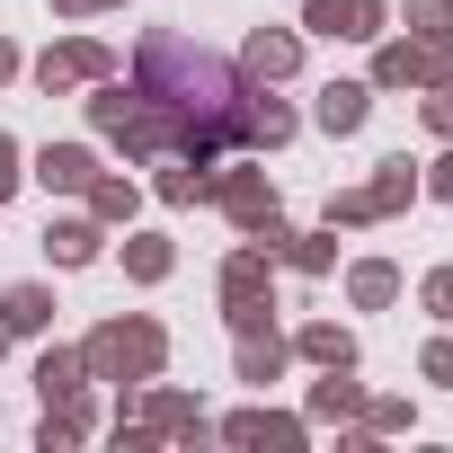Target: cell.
I'll return each instance as SVG.
<instances>
[{"instance_id": "obj_1", "label": "cell", "mask_w": 453, "mask_h": 453, "mask_svg": "<svg viewBox=\"0 0 453 453\" xmlns=\"http://www.w3.org/2000/svg\"><path fill=\"white\" fill-rule=\"evenodd\" d=\"M81 365H89V382H151L169 365V338H160V320H107V329H89Z\"/></svg>"}, {"instance_id": "obj_2", "label": "cell", "mask_w": 453, "mask_h": 453, "mask_svg": "<svg viewBox=\"0 0 453 453\" xmlns=\"http://www.w3.org/2000/svg\"><path fill=\"white\" fill-rule=\"evenodd\" d=\"M453 81V36H391L373 54V89H435Z\"/></svg>"}, {"instance_id": "obj_3", "label": "cell", "mask_w": 453, "mask_h": 453, "mask_svg": "<svg viewBox=\"0 0 453 453\" xmlns=\"http://www.w3.org/2000/svg\"><path fill=\"white\" fill-rule=\"evenodd\" d=\"M418 196V169L409 160H382V178H365L356 196H329V232H338V222H382V213H400Z\"/></svg>"}, {"instance_id": "obj_4", "label": "cell", "mask_w": 453, "mask_h": 453, "mask_svg": "<svg viewBox=\"0 0 453 453\" xmlns=\"http://www.w3.org/2000/svg\"><path fill=\"white\" fill-rule=\"evenodd\" d=\"M36 81H45V89L63 98V89H81V81H116V54H107L98 36H63V45H54V54L36 63Z\"/></svg>"}, {"instance_id": "obj_5", "label": "cell", "mask_w": 453, "mask_h": 453, "mask_svg": "<svg viewBox=\"0 0 453 453\" xmlns=\"http://www.w3.org/2000/svg\"><path fill=\"white\" fill-rule=\"evenodd\" d=\"M382 0H311V10H303V27L311 36H329V45H373L382 36Z\"/></svg>"}, {"instance_id": "obj_6", "label": "cell", "mask_w": 453, "mask_h": 453, "mask_svg": "<svg viewBox=\"0 0 453 453\" xmlns=\"http://www.w3.org/2000/svg\"><path fill=\"white\" fill-rule=\"evenodd\" d=\"M213 204L241 222V232H258V222L276 213V178L267 169H213Z\"/></svg>"}, {"instance_id": "obj_7", "label": "cell", "mask_w": 453, "mask_h": 453, "mask_svg": "<svg viewBox=\"0 0 453 453\" xmlns=\"http://www.w3.org/2000/svg\"><path fill=\"white\" fill-rule=\"evenodd\" d=\"M241 142H250V151L294 142V107H285V98H267V81H241Z\"/></svg>"}, {"instance_id": "obj_8", "label": "cell", "mask_w": 453, "mask_h": 453, "mask_svg": "<svg viewBox=\"0 0 453 453\" xmlns=\"http://www.w3.org/2000/svg\"><path fill=\"white\" fill-rule=\"evenodd\" d=\"M294 72H303V36L294 27H258L241 45V81H294Z\"/></svg>"}, {"instance_id": "obj_9", "label": "cell", "mask_w": 453, "mask_h": 453, "mask_svg": "<svg viewBox=\"0 0 453 453\" xmlns=\"http://www.w3.org/2000/svg\"><path fill=\"white\" fill-rule=\"evenodd\" d=\"M365 116H373V81H329V89H320V107H311V125H320V134H356Z\"/></svg>"}, {"instance_id": "obj_10", "label": "cell", "mask_w": 453, "mask_h": 453, "mask_svg": "<svg viewBox=\"0 0 453 453\" xmlns=\"http://www.w3.org/2000/svg\"><path fill=\"white\" fill-rule=\"evenodd\" d=\"M36 178H45L54 196H81V187L98 178V151H89V142H45V151H36Z\"/></svg>"}, {"instance_id": "obj_11", "label": "cell", "mask_w": 453, "mask_h": 453, "mask_svg": "<svg viewBox=\"0 0 453 453\" xmlns=\"http://www.w3.org/2000/svg\"><path fill=\"white\" fill-rule=\"evenodd\" d=\"M45 250H54V267H89V258L107 250V222H98V213H63L54 232H45Z\"/></svg>"}, {"instance_id": "obj_12", "label": "cell", "mask_w": 453, "mask_h": 453, "mask_svg": "<svg viewBox=\"0 0 453 453\" xmlns=\"http://www.w3.org/2000/svg\"><path fill=\"white\" fill-rule=\"evenodd\" d=\"M222 303H232V311H267V250H258V241L222 267Z\"/></svg>"}, {"instance_id": "obj_13", "label": "cell", "mask_w": 453, "mask_h": 453, "mask_svg": "<svg viewBox=\"0 0 453 453\" xmlns=\"http://www.w3.org/2000/svg\"><path fill=\"white\" fill-rule=\"evenodd\" d=\"M54 320V294L45 285H10V294H0V329H10V338H36Z\"/></svg>"}, {"instance_id": "obj_14", "label": "cell", "mask_w": 453, "mask_h": 453, "mask_svg": "<svg viewBox=\"0 0 453 453\" xmlns=\"http://www.w3.org/2000/svg\"><path fill=\"white\" fill-rule=\"evenodd\" d=\"M347 294H356V311H382V303L400 294V267H391V258H356V267H347Z\"/></svg>"}, {"instance_id": "obj_15", "label": "cell", "mask_w": 453, "mask_h": 453, "mask_svg": "<svg viewBox=\"0 0 453 453\" xmlns=\"http://www.w3.org/2000/svg\"><path fill=\"white\" fill-rule=\"evenodd\" d=\"M294 347H303V356H311L320 373H356V338H347V329H329V320H311V329H303Z\"/></svg>"}, {"instance_id": "obj_16", "label": "cell", "mask_w": 453, "mask_h": 453, "mask_svg": "<svg viewBox=\"0 0 453 453\" xmlns=\"http://www.w3.org/2000/svg\"><path fill=\"white\" fill-rule=\"evenodd\" d=\"M276 373H285V347H276L267 320H250L241 329V382H276Z\"/></svg>"}, {"instance_id": "obj_17", "label": "cell", "mask_w": 453, "mask_h": 453, "mask_svg": "<svg viewBox=\"0 0 453 453\" xmlns=\"http://www.w3.org/2000/svg\"><path fill=\"white\" fill-rule=\"evenodd\" d=\"M81 382H89L81 347H45V365H36V391H45V400H81Z\"/></svg>"}, {"instance_id": "obj_18", "label": "cell", "mask_w": 453, "mask_h": 453, "mask_svg": "<svg viewBox=\"0 0 453 453\" xmlns=\"http://www.w3.org/2000/svg\"><path fill=\"white\" fill-rule=\"evenodd\" d=\"M204 196H213V169L204 160H169L160 169V204H204Z\"/></svg>"}, {"instance_id": "obj_19", "label": "cell", "mask_w": 453, "mask_h": 453, "mask_svg": "<svg viewBox=\"0 0 453 453\" xmlns=\"http://www.w3.org/2000/svg\"><path fill=\"white\" fill-rule=\"evenodd\" d=\"M222 435H232V444H303V426H294V418H267V409H250V418H232V426H222Z\"/></svg>"}, {"instance_id": "obj_20", "label": "cell", "mask_w": 453, "mask_h": 453, "mask_svg": "<svg viewBox=\"0 0 453 453\" xmlns=\"http://www.w3.org/2000/svg\"><path fill=\"white\" fill-rule=\"evenodd\" d=\"M81 196H89V213H98V222H134V204H142V196H134V178H89Z\"/></svg>"}, {"instance_id": "obj_21", "label": "cell", "mask_w": 453, "mask_h": 453, "mask_svg": "<svg viewBox=\"0 0 453 453\" xmlns=\"http://www.w3.org/2000/svg\"><path fill=\"white\" fill-rule=\"evenodd\" d=\"M169 267H178V258H169V241H151V232H134V241H125V276H134V285H160Z\"/></svg>"}, {"instance_id": "obj_22", "label": "cell", "mask_w": 453, "mask_h": 453, "mask_svg": "<svg viewBox=\"0 0 453 453\" xmlns=\"http://www.w3.org/2000/svg\"><path fill=\"white\" fill-rule=\"evenodd\" d=\"M285 258H294L303 276H329V267H338V250H329V232H294V241H285Z\"/></svg>"}, {"instance_id": "obj_23", "label": "cell", "mask_w": 453, "mask_h": 453, "mask_svg": "<svg viewBox=\"0 0 453 453\" xmlns=\"http://www.w3.org/2000/svg\"><path fill=\"white\" fill-rule=\"evenodd\" d=\"M409 27L418 36H453V0H409Z\"/></svg>"}, {"instance_id": "obj_24", "label": "cell", "mask_w": 453, "mask_h": 453, "mask_svg": "<svg viewBox=\"0 0 453 453\" xmlns=\"http://www.w3.org/2000/svg\"><path fill=\"white\" fill-rule=\"evenodd\" d=\"M311 409H320V418H338V409H356V382H347V373H329V382L311 391Z\"/></svg>"}, {"instance_id": "obj_25", "label": "cell", "mask_w": 453, "mask_h": 453, "mask_svg": "<svg viewBox=\"0 0 453 453\" xmlns=\"http://www.w3.org/2000/svg\"><path fill=\"white\" fill-rule=\"evenodd\" d=\"M151 418H160V426H169V435H196V426H204V418H196V409H187V400H169V391H160V400H151Z\"/></svg>"}, {"instance_id": "obj_26", "label": "cell", "mask_w": 453, "mask_h": 453, "mask_svg": "<svg viewBox=\"0 0 453 453\" xmlns=\"http://www.w3.org/2000/svg\"><path fill=\"white\" fill-rule=\"evenodd\" d=\"M426 134L453 142V81H435V98H426Z\"/></svg>"}, {"instance_id": "obj_27", "label": "cell", "mask_w": 453, "mask_h": 453, "mask_svg": "<svg viewBox=\"0 0 453 453\" xmlns=\"http://www.w3.org/2000/svg\"><path fill=\"white\" fill-rule=\"evenodd\" d=\"M418 187H426V196H444V204H453V151H444V160H426V178H418Z\"/></svg>"}, {"instance_id": "obj_28", "label": "cell", "mask_w": 453, "mask_h": 453, "mask_svg": "<svg viewBox=\"0 0 453 453\" xmlns=\"http://www.w3.org/2000/svg\"><path fill=\"white\" fill-rule=\"evenodd\" d=\"M426 311H444V320H453V267H435V276H426Z\"/></svg>"}, {"instance_id": "obj_29", "label": "cell", "mask_w": 453, "mask_h": 453, "mask_svg": "<svg viewBox=\"0 0 453 453\" xmlns=\"http://www.w3.org/2000/svg\"><path fill=\"white\" fill-rule=\"evenodd\" d=\"M19 178H27V169H19V142L0 134V196H19Z\"/></svg>"}, {"instance_id": "obj_30", "label": "cell", "mask_w": 453, "mask_h": 453, "mask_svg": "<svg viewBox=\"0 0 453 453\" xmlns=\"http://www.w3.org/2000/svg\"><path fill=\"white\" fill-rule=\"evenodd\" d=\"M426 382H453V338H435V347H426Z\"/></svg>"}, {"instance_id": "obj_31", "label": "cell", "mask_w": 453, "mask_h": 453, "mask_svg": "<svg viewBox=\"0 0 453 453\" xmlns=\"http://www.w3.org/2000/svg\"><path fill=\"white\" fill-rule=\"evenodd\" d=\"M0 81H19V45L10 36H0Z\"/></svg>"}, {"instance_id": "obj_32", "label": "cell", "mask_w": 453, "mask_h": 453, "mask_svg": "<svg viewBox=\"0 0 453 453\" xmlns=\"http://www.w3.org/2000/svg\"><path fill=\"white\" fill-rule=\"evenodd\" d=\"M54 10H63V19H89V0H54Z\"/></svg>"}, {"instance_id": "obj_33", "label": "cell", "mask_w": 453, "mask_h": 453, "mask_svg": "<svg viewBox=\"0 0 453 453\" xmlns=\"http://www.w3.org/2000/svg\"><path fill=\"white\" fill-rule=\"evenodd\" d=\"M98 10H125V0H89V19H98Z\"/></svg>"}, {"instance_id": "obj_34", "label": "cell", "mask_w": 453, "mask_h": 453, "mask_svg": "<svg viewBox=\"0 0 453 453\" xmlns=\"http://www.w3.org/2000/svg\"><path fill=\"white\" fill-rule=\"evenodd\" d=\"M0 347H10V329H0Z\"/></svg>"}]
</instances>
